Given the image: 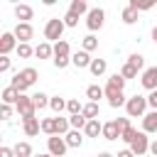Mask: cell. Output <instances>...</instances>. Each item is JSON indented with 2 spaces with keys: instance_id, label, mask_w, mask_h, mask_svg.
I'll return each mask as SVG.
<instances>
[{
  "instance_id": "obj_10",
  "label": "cell",
  "mask_w": 157,
  "mask_h": 157,
  "mask_svg": "<svg viewBox=\"0 0 157 157\" xmlns=\"http://www.w3.org/2000/svg\"><path fill=\"white\" fill-rule=\"evenodd\" d=\"M17 37H15V32H5L2 37H0V56H7L12 49H17Z\"/></svg>"
},
{
  "instance_id": "obj_20",
  "label": "cell",
  "mask_w": 157,
  "mask_h": 157,
  "mask_svg": "<svg viewBox=\"0 0 157 157\" xmlns=\"http://www.w3.org/2000/svg\"><path fill=\"white\" fill-rule=\"evenodd\" d=\"M64 140H66L69 147H81V145H83V135H81V130H69V132L64 135Z\"/></svg>"
},
{
  "instance_id": "obj_44",
  "label": "cell",
  "mask_w": 157,
  "mask_h": 157,
  "mask_svg": "<svg viewBox=\"0 0 157 157\" xmlns=\"http://www.w3.org/2000/svg\"><path fill=\"white\" fill-rule=\"evenodd\" d=\"M0 157H17L15 147H0Z\"/></svg>"
},
{
  "instance_id": "obj_23",
  "label": "cell",
  "mask_w": 157,
  "mask_h": 157,
  "mask_svg": "<svg viewBox=\"0 0 157 157\" xmlns=\"http://www.w3.org/2000/svg\"><path fill=\"white\" fill-rule=\"evenodd\" d=\"M69 12H74L76 17H81V15H88L91 10H88V5H86V0H74V2L69 5Z\"/></svg>"
},
{
  "instance_id": "obj_9",
  "label": "cell",
  "mask_w": 157,
  "mask_h": 157,
  "mask_svg": "<svg viewBox=\"0 0 157 157\" xmlns=\"http://www.w3.org/2000/svg\"><path fill=\"white\" fill-rule=\"evenodd\" d=\"M105 98H108V105H110V108H120V105L128 103L125 93L118 91V88H113V86H105Z\"/></svg>"
},
{
  "instance_id": "obj_2",
  "label": "cell",
  "mask_w": 157,
  "mask_h": 157,
  "mask_svg": "<svg viewBox=\"0 0 157 157\" xmlns=\"http://www.w3.org/2000/svg\"><path fill=\"white\" fill-rule=\"evenodd\" d=\"M147 98L145 96H132V98H128V103H125V113H128V118H145L147 115Z\"/></svg>"
},
{
  "instance_id": "obj_13",
  "label": "cell",
  "mask_w": 157,
  "mask_h": 157,
  "mask_svg": "<svg viewBox=\"0 0 157 157\" xmlns=\"http://www.w3.org/2000/svg\"><path fill=\"white\" fill-rule=\"evenodd\" d=\"M120 135H123V130H120V125H118L115 120L103 123V137H105V140H110V142H113V140H118Z\"/></svg>"
},
{
  "instance_id": "obj_3",
  "label": "cell",
  "mask_w": 157,
  "mask_h": 157,
  "mask_svg": "<svg viewBox=\"0 0 157 157\" xmlns=\"http://www.w3.org/2000/svg\"><path fill=\"white\" fill-rule=\"evenodd\" d=\"M64 27H66V25H64V20H61V17H52V20L44 25V39H47L49 44H52V42H54V44H56V42H61Z\"/></svg>"
},
{
  "instance_id": "obj_39",
  "label": "cell",
  "mask_w": 157,
  "mask_h": 157,
  "mask_svg": "<svg viewBox=\"0 0 157 157\" xmlns=\"http://www.w3.org/2000/svg\"><path fill=\"white\" fill-rule=\"evenodd\" d=\"M42 132H47L49 137L54 135V120H52V118H44V120H42Z\"/></svg>"
},
{
  "instance_id": "obj_36",
  "label": "cell",
  "mask_w": 157,
  "mask_h": 157,
  "mask_svg": "<svg viewBox=\"0 0 157 157\" xmlns=\"http://www.w3.org/2000/svg\"><path fill=\"white\" fill-rule=\"evenodd\" d=\"M120 76H123L125 81H128V78H135V76H137V69H135V66H130V64L125 61V64H123V69H120Z\"/></svg>"
},
{
  "instance_id": "obj_19",
  "label": "cell",
  "mask_w": 157,
  "mask_h": 157,
  "mask_svg": "<svg viewBox=\"0 0 157 157\" xmlns=\"http://www.w3.org/2000/svg\"><path fill=\"white\" fill-rule=\"evenodd\" d=\"M71 128L69 118H61V115H54V135H66Z\"/></svg>"
},
{
  "instance_id": "obj_47",
  "label": "cell",
  "mask_w": 157,
  "mask_h": 157,
  "mask_svg": "<svg viewBox=\"0 0 157 157\" xmlns=\"http://www.w3.org/2000/svg\"><path fill=\"white\" fill-rule=\"evenodd\" d=\"M96 157H115V155H110V152H98Z\"/></svg>"
},
{
  "instance_id": "obj_33",
  "label": "cell",
  "mask_w": 157,
  "mask_h": 157,
  "mask_svg": "<svg viewBox=\"0 0 157 157\" xmlns=\"http://www.w3.org/2000/svg\"><path fill=\"white\" fill-rule=\"evenodd\" d=\"M105 86H113V88H118V91H123L125 88V78L120 76V74H113L110 78H108V83Z\"/></svg>"
},
{
  "instance_id": "obj_4",
  "label": "cell",
  "mask_w": 157,
  "mask_h": 157,
  "mask_svg": "<svg viewBox=\"0 0 157 157\" xmlns=\"http://www.w3.org/2000/svg\"><path fill=\"white\" fill-rule=\"evenodd\" d=\"M69 64H71V47H69L66 39H61V42L54 44V66L56 69H64Z\"/></svg>"
},
{
  "instance_id": "obj_17",
  "label": "cell",
  "mask_w": 157,
  "mask_h": 157,
  "mask_svg": "<svg viewBox=\"0 0 157 157\" xmlns=\"http://www.w3.org/2000/svg\"><path fill=\"white\" fill-rule=\"evenodd\" d=\"M142 132H157V110H150L142 118Z\"/></svg>"
},
{
  "instance_id": "obj_46",
  "label": "cell",
  "mask_w": 157,
  "mask_h": 157,
  "mask_svg": "<svg viewBox=\"0 0 157 157\" xmlns=\"http://www.w3.org/2000/svg\"><path fill=\"white\" fill-rule=\"evenodd\" d=\"M150 152L157 157V140H155V142H150Z\"/></svg>"
},
{
  "instance_id": "obj_16",
  "label": "cell",
  "mask_w": 157,
  "mask_h": 157,
  "mask_svg": "<svg viewBox=\"0 0 157 157\" xmlns=\"http://www.w3.org/2000/svg\"><path fill=\"white\" fill-rule=\"evenodd\" d=\"M83 135L86 137H98V135H103V123L96 118V120H88L86 123V128H83Z\"/></svg>"
},
{
  "instance_id": "obj_41",
  "label": "cell",
  "mask_w": 157,
  "mask_h": 157,
  "mask_svg": "<svg viewBox=\"0 0 157 157\" xmlns=\"http://www.w3.org/2000/svg\"><path fill=\"white\" fill-rule=\"evenodd\" d=\"M10 66H12V61H10V56H0V71L5 74V71H10Z\"/></svg>"
},
{
  "instance_id": "obj_48",
  "label": "cell",
  "mask_w": 157,
  "mask_h": 157,
  "mask_svg": "<svg viewBox=\"0 0 157 157\" xmlns=\"http://www.w3.org/2000/svg\"><path fill=\"white\" fill-rule=\"evenodd\" d=\"M152 39H155V44H157V27L152 29Z\"/></svg>"
},
{
  "instance_id": "obj_8",
  "label": "cell",
  "mask_w": 157,
  "mask_h": 157,
  "mask_svg": "<svg viewBox=\"0 0 157 157\" xmlns=\"http://www.w3.org/2000/svg\"><path fill=\"white\" fill-rule=\"evenodd\" d=\"M130 150H132V155L135 157H145V152H150V140H147V132H137V137L132 140V145H130Z\"/></svg>"
},
{
  "instance_id": "obj_22",
  "label": "cell",
  "mask_w": 157,
  "mask_h": 157,
  "mask_svg": "<svg viewBox=\"0 0 157 157\" xmlns=\"http://www.w3.org/2000/svg\"><path fill=\"white\" fill-rule=\"evenodd\" d=\"M17 101H20V91H17V88H12V86L2 88V103H5V105H12V103H17Z\"/></svg>"
},
{
  "instance_id": "obj_25",
  "label": "cell",
  "mask_w": 157,
  "mask_h": 157,
  "mask_svg": "<svg viewBox=\"0 0 157 157\" xmlns=\"http://www.w3.org/2000/svg\"><path fill=\"white\" fill-rule=\"evenodd\" d=\"M103 96H105V88H101V86H88V88H86V98H88L91 103H98Z\"/></svg>"
},
{
  "instance_id": "obj_5",
  "label": "cell",
  "mask_w": 157,
  "mask_h": 157,
  "mask_svg": "<svg viewBox=\"0 0 157 157\" xmlns=\"http://www.w3.org/2000/svg\"><path fill=\"white\" fill-rule=\"evenodd\" d=\"M15 108H17V113H20L22 120H29V118L37 115V108L32 103V96H25V93H20V101L15 103Z\"/></svg>"
},
{
  "instance_id": "obj_7",
  "label": "cell",
  "mask_w": 157,
  "mask_h": 157,
  "mask_svg": "<svg viewBox=\"0 0 157 157\" xmlns=\"http://www.w3.org/2000/svg\"><path fill=\"white\" fill-rule=\"evenodd\" d=\"M103 22H105V12H103L101 7H91V12L86 15V27H88L91 32H96V29L103 27Z\"/></svg>"
},
{
  "instance_id": "obj_27",
  "label": "cell",
  "mask_w": 157,
  "mask_h": 157,
  "mask_svg": "<svg viewBox=\"0 0 157 157\" xmlns=\"http://www.w3.org/2000/svg\"><path fill=\"white\" fill-rule=\"evenodd\" d=\"M81 115H83L86 120H96V118H98V103H91V101H88V103L83 105Z\"/></svg>"
},
{
  "instance_id": "obj_28",
  "label": "cell",
  "mask_w": 157,
  "mask_h": 157,
  "mask_svg": "<svg viewBox=\"0 0 157 157\" xmlns=\"http://www.w3.org/2000/svg\"><path fill=\"white\" fill-rule=\"evenodd\" d=\"M66 103H69V101H64L61 96H52V101H49V108H52V110L59 115L61 110H66Z\"/></svg>"
},
{
  "instance_id": "obj_21",
  "label": "cell",
  "mask_w": 157,
  "mask_h": 157,
  "mask_svg": "<svg viewBox=\"0 0 157 157\" xmlns=\"http://www.w3.org/2000/svg\"><path fill=\"white\" fill-rule=\"evenodd\" d=\"M34 56H39V59H49V56H54V47H52L49 42H42V44L34 47Z\"/></svg>"
},
{
  "instance_id": "obj_18",
  "label": "cell",
  "mask_w": 157,
  "mask_h": 157,
  "mask_svg": "<svg viewBox=\"0 0 157 157\" xmlns=\"http://www.w3.org/2000/svg\"><path fill=\"white\" fill-rule=\"evenodd\" d=\"M15 17H17L20 22H29V20L34 17V10H32L29 5H15Z\"/></svg>"
},
{
  "instance_id": "obj_1",
  "label": "cell",
  "mask_w": 157,
  "mask_h": 157,
  "mask_svg": "<svg viewBox=\"0 0 157 157\" xmlns=\"http://www.w3.org/2000/svg\"><path fill=\"white\" fill-rule=\"evenodd\" d=\"M37 76H39V74H37V69H34V66H27V69H22V71H17V74L12 76L10 86H12V88H17L20 93H25V91L37 81Z\"/></svg>"
},
{
  "instance_id": "obj_37",
  "label": "cell",
  "mask_w": 157,
  "mask_h": 157,
  "mask_svg": "<svg viewBox=\"0 0 157 157\" xmlns=\"http://www.w3.org/2000/svg\"><path fill=\"white\" fill-rule=\"evenodd\" d=\"M135 137H137V130H135L132 125H130V128H125V130H123V135H120V140H123V142H128V145H132V140H135Z\"/></svg>"
},
{
  "instance_id": "obj_34",
  "label": "cell",
  "mask_w": 157,
  "mask_h": 157,
  "mask_svg": "<svg viewBox=\"0 0 157 157\" xmlns=\"http://www.w3.org/2000/svg\"><path fill=\"white\" fill-rule=\"evenodd\" d=\"M66 110H69V115H81L83 105H81L76 98H69V103H66Z\"/></svg>"
},
{
  "instance_id": "obj_38",
  "label": "cell",
  "mask_w": 157,
  "mask_h": 157,
  "mask_svg": "<svg viewBox=\"0 0 157 157\" xmlns=\"http://www.w3.org/2000/svg\"><path fill=\"white\" fill-rule=\"evenodd\" d=\"M32 54H34V49H32L29 44H17V56H20V59H29Z\"/></svg>"
},
{
  "instance_id": "obj_40",
  "label": "cell",
  "mask_w": 157,
  "mask_h": 157,
  "mask_svg": "<svg viewBox=\"0 0 157 157\" xmlns=\"http://www.w3.org/2000/svg\"><path fill=\"white\" fill-rule=\"evenodd\" d=\"M61 20H64V25H66V27H76V25H78V17H76L74 12H66Z\"/></svg>"
},
{
  "instance_id": "obj_32",
  "label": "cell",
  "mask_w": 157,
  "mask_h": 157,
  "mask_svg": "<svg viewBox=\"0 0 157 157\" xmlns=\"http://www.w3.org/2000/svg\"><path fill=\"white\" fill-rule=\"evenodd\" d=\"M81 47H83V52H93V49L98 47V39H96L93 34H88V37L81 39Z\"/></svg>"
},
{
  "instance_id": "obj_30",
  "label": "cell",
  "mask_w": 157,
  "mask_h": 157,
  "mask_svg": "<svg viewBox=\"0 0 157 157\" xmlns=\"http://www.w3.org/2000/svg\"><path fill=\"white\" fill-rule=\"evenodd\" d=\"M15 155L17 157H32V145L29 142H17L15 145Z\"/></svg>"
},
{
  "instance_id": "obj_42",
  "label": "cell",
  "mask_w": 157,
  "mask_h": 157,
  "mask_svg": "<svg viewBox=\"0 0 157 157\" xmlns=\"http://www.w3.org/2000/svg\"><path fill=\"white\" fill-rule=\"evenodd\" d=\"M10 115H12V105H5V103H2V105H0V118L7 120Z\"/></svg>"
},
{
  "instance_id": "obj_6",
  "label": "cell",
  "mask_w": 157,
  "mask_h": 157,
  "mask_svg": "<svg viewBox=\"0 0 157 157\" xmlns=\"http://www.w3.org/2000/svg\"><path fill=\"white\" fill-rule=\"evenodd\" d=\"M47 147H49V155H52V157H64L66 150H69V145H66V140H64L61 135L47 137Z\"/></svg>"
},
{
  "instance_id": "obj_11",
  "label": "cell",
  "mask_w": 157,
  "mask_h": 157,
  "mask_svg": "<svg viewBox=\"0 0 157 157\" xmlns=\"http://www.w3.org/2000/svg\"><path fill=\"white\" fill-rule=\"evenodd\" d=\"M32 34H34V29H32L29 22H17V27H15V37H17L20 44H29Z\"/></svg>"
},
{
  "instance_id": "obj_35",
  "label": "cell",
  "mask_w": 157,
  "mask_h": 157,
  "mask_svg": "<svg viewBox=\"0 0 157 157\" xmlns=\"http://www.w3.org/2000/svg\"><path fill=\"white\" fill-rule=\"evenodd\" d=\"M69 123H71V128H74V130H83L88 120H86L83 115H69Z\"/></svg>"
},
{
  "instance_id": "obj_12",
  "label": "cell",
  "mask_w": 157,
  "mask_h": 157,
  "mask_svg": "<svg viewBox=\"0 0 157 157\" xmlns=\"http://www.w3.org/2000/svg\"><path fill=\"white\" fill-rule=\"evenodd\" d=\"M140 83H142V88H147L150 93L157 88V66H150V69H145L142 71V78H140Z\"/></svg>"
},
{
  "instance_id": "obj_31",
  "label": "cell",
  "mask_w": 157,
  "mask_h": 157,
  "mask_svg": "<svg viewBox=\"0 0 157 157\" xmlns=\"http://www.w3.org/2000/svg\"><path fill=\"white\" fill-rule=\"evenodd\" d=\"M128 64L135 66L137 71H142V69H145V56H142V54H130V56H128Z\"/></svg>"
},
{
  "instance_id": "obj_26",
  "label": "cell",
  "mask_w": 157,
  "mask_h": 157,
  "mask_svg": "<svg viewBox=\"0 0 157 157\" xmlns=\"http://www.w3.org/2000/svg\"><path fill=\"white\" fill-rule=\"evenodd\" d=\"M49 101H52V98H49L47 93H42V91L32 96V103H34V108H37V110H42V108H49Z\"/></svg>"
},
{
  "instance_id": "obj_49",
  "label": "cell",
  "mask_w": 157,
  "mask_h": 157,
  "mask_svg": "<svg viewBox=\"0 0 157 157\" xmlns=\"http://www.w3.org/2000/svg\"><path fill=\"white\" fill-rule=\"evenodd\" d=\"M37 157H52V155H49V152H47V155H37Z\"/></svg>"
},
{
  "instance_id": "obj_29",
  "label": "cell",
  "mask_w": 157,
  "mask_h": 157,
  "mask_svg": "<svg viewBox=\"0 0 157 157\" xmlns=\"http://www.w3.org/2000/svg\"><path fill=\"white\" fill-rule=\"evenodd\" d=\"M120 17H123V22H125V25H135V22H137V10L128 5V7L123 10V15H120Z\"/></svg>"
},
{
  "instance_id": "obj_15",
  "label": "cell",
  "mask_w": 157,
  "mask_h": 157,
  "mask_svg": "<svg viewBox=\"0 0 157 157\" xmlns=\"http://www.w3.org/2000/svg\"><path fill=\"white\" fill-rule=\"evenodd\" d=\"M22 130L27 137H34L39 130H42V120L39 118H29V120H22Z\"/></svg>"
},
{
  "instance_id": "obj_45",
  "label": "cell",
  "mask_w": 157,
  "mask_h": 157,
  "mask_svg": "<svg viewBox=\"0 0 157 157\" xmlns=\"http://www.w3.org/2000/svg\"><path fill=\"white\" fill-rule=\"evenodd\" d=\"M115 157H135V155H132V150L128 147V150H120V152H118Z\"/></svg>"
},
{
  "instance_id": "obj_14",
  "label": "cell",
  "mask_w": 157,
  "mask_h": 157,
  "mask_svg": "<svg viewBox=\"0 0 157 157\" xmlns=\"http://www.w3.org/2000/svg\"><path fill=\"white\" fill-rule=\"evenodd\" d=\"M91 61H93V59H91V56H88V52H83V49L71 54V64H74L76 69H86V66H91Z\"/></svg>"
},
{
  "instance_id": "obj_43",
  "label": "cell",
  "mask_w": 157,
  "mask_h": 157,
  "mask_svg": "<svg viewBox=\"0 0 157 157\" xmlns=\"http://www.w3.org/2000/svg\"><path fill=\"white\" fill-rule=\"evenodd\" d=\"M147 103H150V108H152V110H157V88L147 96Z\"/></svg>"
},
{
  "instance_id": "obj_24",
  "label": "cell",
  "mask_w": 157,
  "mask_h": 157,
  "mask_svg": "<svg viewBox=\"0 0 157 157\" xmlns=\"http://www.w3.org/2000/svg\"><path fill=\"white\" fill-rule=\"evenodd\" d=\"M105 69H108V61H105V59H93L91 66H88V71H91L93 76H103Z\"/></svg>"
}]
</instances>
